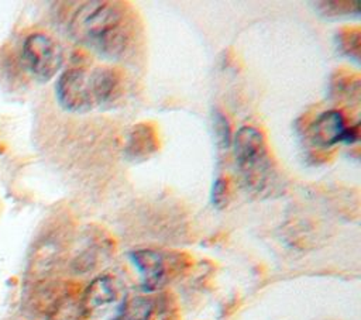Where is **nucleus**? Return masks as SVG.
Here are the masks:
<instances>
[{
	"label": "nucleus",
	"instance_id": "nucleus-11",
	"mask_svg": "<svg viewBox=\"0 0 361 320\" xmlns=\"http://www.w3.org/2000/svg\"><path fill=\"white\" fill-rule=\"evenodd\" d=\"M230 197V185L228 180L224 178H219L212 190V202L217 209H223Z\"/></svg>",
	"mask_w": 361,
	"mask_h": 320
},
{
	"label": "nucleus",
	"instance_id": "nucleus-7",
	"mask_svg": "<svg viewBox=\"0 0 361 320\" xmlns=\"http://www.w3.org/2000/svg\"><path fill=\"white\" fill-rule=\"evenodd\" d=\"M117 297V288L114 279L107 275L96 278L86 289L83 295V310L86 313H93L100 307H104L114 302Z\"/></svg>",
	"mask_w": 361,
	"mask_h": 320
},
{
	"label": "nucleus",
	"instance_id": "nucleus-8",
	"mask_svg": "<svg viewBox=\"0 0 361 320\" xmlns=\"http://www.w3.org/2000/svg\"><path fill=\"white\" fill-rule=\"evenodd\" d=\"M155 148H157V140H155L154 131L145 124L134 127L126 148L127 155H130L133 159H137L140 156H147L148 154L154 152Z\"/></svg>",
	"mask_w": 361,
	"mask_h": 320
},
{
	"label": "nucleus",
	"instance_id": "nucleus-10",
	"mask_svg": "<svg viewBox=\"0 0 361 320\" xmlns=\"http://www.w3.org/2000/svg\"><path fill=\"white\" fill-rule=\"evenodd\" d=\"M213 127L217 144L227 148L230 144V125L227 118L220 111H216L213 114Z\"/></svg>",
	"mask_w": 361,
	"mask_h": 320
},
{
	"label": "nucleus",
	"instance_id": "nucleus-3",
	"mask_svg": "<svg viewBox=\"0 0 361 320\" xmlns=\"http://www.w3.org/2000/svg\"><path fill=\"white\" fill-rule=\"evenodd\" d=\"M233 147L245 185L259 195L269 192L276 178L264 134L255 127L244 125L234 134Z\"/></svg>",
	"mask_w": 361,
	"mask_h": 320
},
{
	"label": "nucleus",
	"instance_id": "nucleus-5",
	"mask_svg": "<svg viewBox=\"0 0 361 320\" xmlns=\"http://www.w3.org/2000/svg\"><path fill=\"white\" fill-rule=\"evenodd\" d=\"M130 258L140 273L141 286L145 292H154L166 282V262L161 252L138 250L131 252Z\"/></svg>",
	"mask_w": 361,
	"mask_h": 320
},
{
	"label": "nucleus",
	"instance_id": "nucleus-6",
	"mask_svg": "<svg viewBox=\"0 0 361 320\" xmlns=\"http://www.w3.org/2000/svg\"><path fill=\"white\" fill-rule=\"evenodd\" d=\"M344 117L337 110L323 111L310 125V138L319 147H330L343 142L345 133Z\"/></svg>",
	"mask_w": 361,
	"mask_h": 320
},
{
	"label": "nucleus",
	"instance_id": "nucleus-9",
	"mask_svg": "<svg viewBox=\"0 0 361 320\" xmlns=\"http://www.w3.org/2000/svg\"><path fill=\"white\" fill-rule=\"evenodd\" d=\"M152 302L145 297H133L124 300L111 320H151Z\"/></svg>",
	"mask_w": 361,
	"mask_h": 320
},
{
	"label": "nucleus",
	"instance_id": "nucleus-1",
	"mask_svg": "<svg viewBox=\"0 0 361 320\" xmlns=\"http://www.w3.org/2000/svg\"><path fill=\"white\" fill-rule=\"evenodd\" d=\"M69 32L97 55L116 59L131 45L134 23L123 3L87 1L72 16Z\"/></svg>",
	"mask_w": 361,
	"mask_h": 320
},
{
	"label": "nucleus",
	"instance_id": "nucleus-2",
	"mask_svg": "<svg viewBox=\"0 0 361 320\" xmlns=\"http://www.w3.org/2000/svg\"><path fill=\"white\" fill-rule=\"evenodd\" d=\"M121 73L111 66L66 69L56 82L59 104L76 113L89 111L111 101L120 92Z\"/></svg>",
	"mask_w": 361,
	"mask_h": 320
},
{
	"label": "nucleus",
	"instance_id": "nucleus-4",
	"mask_svg": "<svg viewBox=\"0 0 361 320\" xmlns=\"http://www.w3.org/2000/svg\"><path fill=\"white\" fill-rule=\"evenodd\" d=\"M23 58L30 73L39 82L52 79L62 66L61 45L44 32L30 34L23 44Z\"/></svg>",
	"mask_w": 361,
	"mask_h": 320
}]
</instances>
